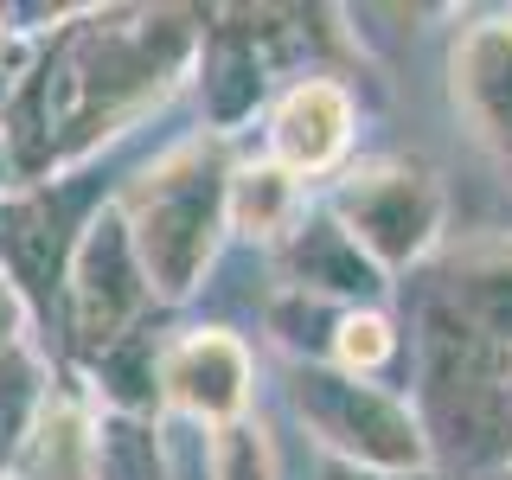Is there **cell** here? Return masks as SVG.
Wrapping results in <instances>:
<instances>
[{
	"mask_svg": "<svg viewBox=\"0 0 512 480\" xmlns=\"http://www.w3.org/2000/svg\"><path fill=\"white\" fill-rule=\"evenodd\" d=\"M199 64V32L186 13H84L58 32L52 58L7 96V154L39 173L77 160L96 141L122 135L141 109H154Z\"/></svg>",
	"mask_w": 512,
	"mask_h": 480,
	"instance_id": "obj_1",
	"label": "cell"
},
{
	"mask_svg": "<svg viewBox=\"0 0 512 480\" xmlns=\"http://www.w3.org/2000/svg\"><path fill=\"white\" fill-rule=\"evenodd\" d=\"M122 224L135 237L141 276L154 301H186L218 263V244L231 231V160L218 141H180L135 173L122 192Z\"/></svg>",
	"mask_w": 512,
	"mask_h": 480,
	"instance_id": "obj_2",
	"label": "cell"
},
{
	"mask_svg": "<svg viewBox=\"0 0 512 480\" xmlns=\"http://www.w3.org/2000/svg\"><path fill=\"white\" fill-rule=\"evenodd\" d=\"M288 404L301 429L340 455L352 474L372 480H416L429 474V423L416 416L410 397L384 391L378 378H346L327 359H301L288 378Z\"/></svg>",
	"mask_w": 512,
	"mask_h": 480,
	"instance_id": "obj_3",
	"label": "cell"
},
{
	"mask_svg": "<svg viewBox=\"0 0 512 480\" xmlns=\"http://www.w3.org/2000/svg\"><path fill=\"white\" fill-rule=\"evenodd\" d=\"M333 224L359 244V256L378 276H397V269H416L442 244L448 192L436 180V167H423L410 154H378V160H359L340 180Z\"/></svg>",
	"mask_w": 512,
	"mask_h": 480,
	"instance_id": "obj_4",
	"label": "cell"
},
{
	"mask_svg": "<svg viewBox=\"0 0 512 480\" xmlns=\"http://www.w3.org/2000/svg\"><path fill=\"white\" fill-rule=\"evenodd\" d=\"M64 301H71V333L84 352H116L135 333L141 308H148V276H141L135 237L122 224V205H103L84 231H77L71 269H64Z\"/></svg>",
	"mask_w": 512,
	"mask_h": 480,
	"instance_id": "obj_5",
	"label": "cell"
},
{
	"mask_svg": "<svg viewBox=\"0 0 512 480\" xmlns=\"http://www.w3.org/2000/svg\"><path fill=\"white\" fill-rule=\"evenodd\" d=\"M448 109L468 141L512 173V13H480L448 45Z\"/></svg>",
	"mask_w": 512,
	"mask_h": 480,
	"instance_id": "obj_6",
	"label": "cell"
},
{
	"mask_svg": "<svg viewBox=\"0 0 512 480\" xmlns=\"http://www.w3.org/2000/svg\"><path fill=\"white\" fill-rule=\"evenodd\" d=\"M250 378H256L250 346L224 327H192L160 346V404L205 429L250 416V391H256Z\"/></svg>",
	"mask_w": 512,
	"mask_h": 480,
	"instance_id": "obj_7",
	"label": "cell"
},
{
	"mask_svg": "<svg viewBox=\"0 0 512 480\" xmlns=\"http://www.w3.org/2000/svg\"><path fill=\"white\" fill-rule=\"evenodd\" d=\"M352 128H359V109L340 77H301L269 116V160L295 180H320V173L346 167Z\"/></svg>",
	"mask_w": 512,
	"mask_h": 480,
	"instance_id": "obj_8",
	"label": "cell"
},
{
	"mask_svg": "<svg viewBox=\"0 0 512 480\" xmlns=\"http://www.w3.org/2000/svg\"><path fill=\"white\" fill-rule=\"evenodd\" d=\"M442 314H455L480 346L512 352V237H474L442 263Z\"/></svg>",
	"mask_w": 512,
	"mask_h": 480,
	"instance_id": "obj_9",
	"label": "cell"
},
{
	"mask_svg": "<svg viewBox=\"0 0 512 480\" xmlns=\"http://www.w3.org/2000/svg\"><path fill=\"white\" fill-rule=\"evenodd\" d=\"M282 269H288V288H301V295H314V301H340V308H359V295H372V288L384 282L378 269L359 256V244L333 224V212L301 224V231L288 237Z\"/></svg>",
	"mask_w": 512,
	"mask_h": 480,
	"instance_id": "obj_10",
	"label": "cell"
},
{
	"mask_svg": "<svg viewBox=\"0 0 512 480\" xmlns=\"http://www.w3.org/2000/svg\"><path fill=\"white\" fill-rule=\"evenodd\" d=\"M199 90H205L212 128H237L269 90V58L256 52V39H244V32H212L199 52Z\"/></svg>",
	"mask_w": 512,
	"mask_h": 480,
	"instance_id": "obj_11",
	"label": "cell"
},
{
	"mask_svg": "<svg viewBox=\"0 0 512 480\" xmlns=\"http://www.w3.org/2000/svg\"><path fill=\"white\" fill-rule=\"evenodd\" d=\"M13 474L20 480H96V423L77 404H64V397H45Z\"/></svg>",
	"mask_w": 512,
	"mask_h": 480,
	"instance_id": "obj_12",
	"label": "cell"
},
{
	"mask_svg": "<svg viewBox=\"0 0 512 480\" xmlns=\"http://www.w3.org/2000/svg\"><path fill=\"white\" fill-rule=\"evenodd\" d=\"M231 231L263 237V244H288L301 231V180L282 173L269 154L231 167Z\"/></svg>",
	"mask_w": 512,
	"mask_h": 480,
	"instance_id": "obj_13",
	"label": "cell"
},
{
	"mask_svg": "<svg viewBox=\"0 0 512 480\" xmlns=\"http://www.w3.org/2000/svg\"><path fill=\"white\" fill-rule=\"evenodd\" d=\"M45 397H52V391H45L39 359H32L26 346L0 352V474L20 468V448L32 436V423H39Z\"/></svg>",
	"mask_w": 512,
	"mask_h": 480,
	"instance_id": "obj_14",
	"label": "cell"
},
{
	"mask_svg": "<svg viewBox=\"0 0 512 480\" xmlns=\"http://www.w3.org/2000/svg\"><path fill=\"white\" fill-rule=\"evenodd\" d=\"M205 474L212 480H282V455L263 416H231L205 429Z\"/></svg>",
	"mask_w": 512,
	"mask_h": 480,
	"instance_id": "obj_15",
	"label": "cell"
},
{
	"mask_svg": "<svg viewBox=\"0 0 512 480\" xmlns=\"http://www.w3.org/2000/svg\"><path fill=\"white\" fill-rule=\"evenodd\" d=\"M397 359V327L378 308H340L333 320V340H327V365L346 378H378L384 365Z\"/></svg>",
	"mask_w": 512,
	"mask_h": 480,
	"instance_id": "obj_16",
	"label": "cell"
},
{
	"mask_svg": "<svg viewBox=\"0 0 512 480\" xmlns=\"http://www.w3.org/2000/svg\"><path fill=\"white\" fill-rule=\"evenodd\" d=\"M96 480H167L160 474V442L141 416H109L96 423Z\"/></svg>",
	"mask_w": 512,
	"mask_h": 480,
	"instance_id": "obj_17",
	"label": "cell"
},
{
	"mask_svg": "<svg viewBox=\"0 0 512 480\" xmlns=\"http://www.w3.org/2000/svg\"><path fill=\"white\" fill-rule=\"evenodd\" d=\"M13 346H26V295H20V282L0 269V352H13Z\"/></svg>",
	"mask_w": 512,
	"mask_h": 480,
	"instance_id": "obj_18",
	"label": "cell"
},
{
	"mask_svg": "<svg viewBox=\"0 0 512 480\" xmlns=\"http://www.w3.org/2000/svg\"><path fill=\"white\" fill-rule=\"evenodd\" d=\"M13 52V26H7V13H0V58Z\"/></svg>",
	"mask_w": 512,
	"mask_h": 480,
	"instance_id": "obj_19",
	"label": "cell"
}]
</instances>
